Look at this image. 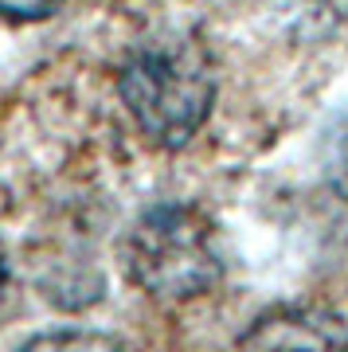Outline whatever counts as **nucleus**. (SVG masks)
<instances>
[{"label":"nucleus","instance_id":"nucleus-1","mask_svg":"<svg viewBox=\"0 0 348 352\" xmlns=\"http://www.w3.org/2000/svg\"><path fill=\"white\" fill-rule=\"evenodd\" d=\"M118 94L149 145L184 149L215 106V67L192 36L161 32L129 47Z\"/></svg>","mask_w":348,"mask_h":352},{"label":"nucleus","instance_id":"nucleus-2","mask_svg":"<svg viewBox=\"0 0 348 352\" xmlns=\"http://www.w3.org/2000/svg\"><path fill=\"white\" fill-rule=\"evenodd\" d=\"M118 254L129 282L164 302L204 298L224 274L215 227L192 204L168 200L145 208L122 235Z\"/></svg>","mask_w":348,"mask_h":352},{"label":"nucleus","instance_id":"nucleus-3","mask_svg":"<svg viewBox=\"0 0 348 352\" xmlns=\"http://www.w3.org/2000/svg\"><path fill=\"white\" fill-rule=\"evenodd\" d=\"M243 352H348V333L313 309H270L243 333Z\"/></svg>","mask_w":348,"mask_h":352},{"label":"nucleus","instance_id":"nucleus-4","mask_svg":"<svg viewBox=\"0 0 348 352\" xmlns=\"http://www.w3.org/2000/svg\"><path fill=\"white\" fill-rule=\"evenodd\" d=\"M16 352H129L118 337L110 333H94V329H55V333H39Z\"/></svg>","mask_w":348,"mask_h":352},{"label":"nucleus","instance_id":"nucleus-5","mask_svg":"<svg viewBox=\"0 0 348 352\" xmlns=\"http://www.w3.org/2000/svg\"><path fill=\"white\" fill-rule=\"evenodd\" d=\"M321 173L329 188L340 200H348V113L333 118L321 133Z\"/></svg>","mask_w":348,"mask_h":352},{"label":"nucleus","instance_id":"nucleus-6","mask_svg":"<svg viewBox=\"0 0 348 352\" xmlns=\"http://www.w3.org/2000/svg\"><path fill=\"white\" fill-rule=\"evenodd\" d=\"M59 8H63V0H0V20L36 24V20H51Z\"/></svg>","mask_w":348,"mask_h":352}]
</instances>
